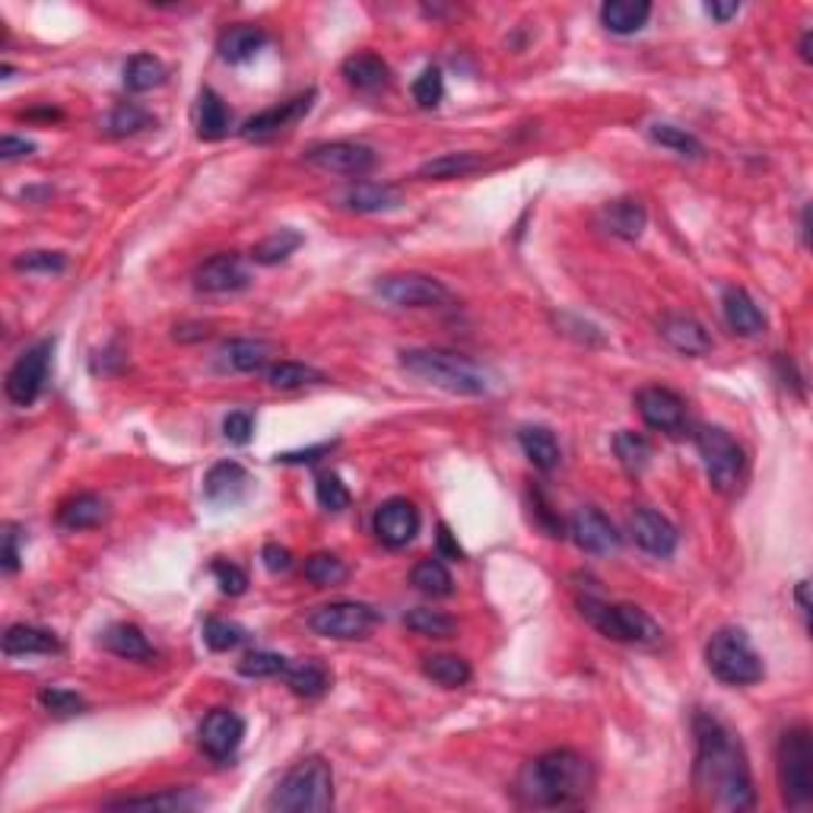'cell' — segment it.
I'll return each instance as SVG.
<instances>
[{"label": "cell", "mask_w": 813, "mask_h": 813, "mask_svg": "<svg viewBox=\"0 0 813 813\" xmlns=\"http://www.w3.org/2000/svg\"><path fill=\"white\" fill-rule=\"evenodd\" d=\"M422 674L432 684L445 687V690H458V687L471 684V677H474L471 664L458 658V655H429V658H422Z\"/></svg>", "instance_id": "38"}, {"label": "cell", "mask_w": 813, "mask_h": 813, "mask_svg": "<svg viewBox=\"0 0 813 813\" xmlns=\"http://www.w3.org/2000/svg\"><path fill=\"white\" fill-rule=\"evenodd\" d=\"M400 365L426 385L442 388L449 394H461V397H481L493 388V375L483 369L481 362L467 360L452 350H429V347L400 350Z\"/></svg>", "instance_id": "3"}, {"label": "cell", "mask_w": 813, "mask_h": 813, "mask_svg": "<svg viewBox=\"0 0 813 813\" xmlns=\"http://www.w3.org/2000/svg\"><path fill=\"white\" fill-rule=\"evenodd\" d=\"M30 153H35V144L26 140V137H13V134H7V137L0 140V159H3V162L23 159V156H30Z\"/></svg>", "instance_id": "57"}, {"label": "cell", "mask_w": 813, "mask_h": 813, "mask_svg": "<svg viewBox=\"0 0 813 813\" xmlns=\"http://www.w3.org/2000/svg\"><path fill=\"white\" fill-rule=\"evenodd\" d=\"M722 312L727 328L741 337H759L766 331V315L763 308L756 305L754 296L741 286H724L722 293Z\"/></svg>", "instance_id": "22"}, {"label": "cell", "mask_w": 813, "mask_h": 813, "mask_svg": "<svg viewBox=\"0 0 813 813\" xmlns=\"http://www.w3.org/2000/svg\"><path fill=\"white\" fill-rule=\"evenodd\" d=\"M334 449V442H321V445H315V449H302V452H286V454H276V461L280 464H315L321 454H328Z\"/></svg>", "instance_id": "59"}, {"label": "cell", "mask_w": 813, "mask_h": 813, "mask_svg": "<svg viewBox=\"0 0 813 813\" xmlns=\"http://www.w3.org/2000/svg\"><path fill=\"white\" fill-rule=\"evenodd\" d=\"M67 268V255L60 251H23L13 258V271L20 273H60Z\"/></svg>", "instance_id": "51"}, {"label": "cell", "mask_w": 813, "mask_h": 813, "mask_svg": "<svg viewBox=\"0 0 813 813\" xmlns=\"http://www.w3.org/2000/svg\"><path fill=\"white\" fill-rule=\"evenodd\" d=\"M410 585L420 591V595H429V598H449L454 591V578L449 573V566L436 556V560H420L410 573Z\"/></svg>", "instance_id": "39"}, {"label": "cell", "mask_w": 813, "mask_h": 813, "mask_svg": "<svg viewBox=\"0 0 813 813\" xmlns=\"http://www.w3.org/2000/svg\"><path fill=\"white\" fill-rule=\"evenodd\" d=\"M410 92H414V102L420 109H436L442 102V95H445V77H442V70L439 67H426L420 77L414 80Z\"/></svg>", "instance_id": "49"}, {"label": "cell", "mask_w": 813, "mask_h": 813, "mask_svg": "<svg viewBox=\"0 0 813 813\" xmlns=\"http://www.w3.org/2000/svg\"><path fill=\"white\" fill-rule=\"evenodd\" d=\"M705 667L724 687H754L766 674L750 635L737 626H724L712 633V639L705 642Z\"/></svg>", "instance_id": "5"}, {"label": "cell", "mask_w": 813, "mask_h": 813, "mask_svg": "<svg viewBox=\"0 0 813 813\" xmlns=\"http://www.w3.org/2000/svg\"><path fill=\"white\" fill-rule=\"evenodd\" d=\"M3 655L10 658H23V655H55L60 652L58 635L42 626H30V623H13L3 633Z\"/></svg>", "instance_id": "25"}, {"label": "cell", "mask_w": 813, "mask_h": 813, "mask_svg": "<svg viewBox=\"0 0 813 813\" xmlns=\"http://www.w3.org/2000/svg\"><path fill=\"white\" fill-rule=\"evenodd\" d=\"M229 134V109L219 92L204 87L197 102V137L201 140H223Z\"/></svg>", "instance_id": "36"}, {"label": "cell", "mask_w": 813, "mask_h": 813, "mask_svg": "<svg viewBox=\"0 0 813 813\" xmlns=\"http://www.w3.org/2000/svg\"><path fill=\"white\" fill-rule=\"evenodd\" d=\"M595 788L591 763L575 750H546L521 766L515 779V798L524 808H575Z\"/></svg>", "instance_id": "2"}, {"label": "cell", "mask_w": 813, "mask_h": 813, "mask_svg": "<svg viewBox=\"0 0 813 813\" xmlns=\"http://www.w3.org/2000/svg\"><path fill=\"white\" fill-rule=\"evenodd\" d=\"M696 449L702 458V467L709 474V483L719 493H737L747 477V452L741 442L722 429V426H699L696 429Z\"/></svg>", "instance_id": "7"}, {"label": "cell", "mask_w": 813, "mask_h": 813, "mask_svg": "<svg viewBox=\"0 0 813 813\" xmlns=\"http://www.w3.org/2000/svg\"><path fill=\"white\" fill-rule=\"evenodd\" d=\"M375 293L394 308H439L452 300L449 286L426 273H388L375 283Z\"/></svg>", "instance_id": "11"}, {"label": "cell", "mask_w": 813, "mask_h": 813, "mask_svg": "<svg viewBox=\"0 0 813 813\" xmlns=\"http://www.w3.org/2000/svg\"><path fill=\"white\" fill-rule=\"evenodd\" d=\"M340 74H343V80L353 90L362 92H375L382 90V87H388V77H392L388 64L379 58V55H372V52L350 55V58L340 64Z\"/></svg>", "instance_id": "30"}, {"label": "cell", "mask_w": 813, "mask_h": 813, "mask_svg": "<svg viewBox=\"0 0 813 813\" xmlns=\"http://www.w3.org/2000/svg\"><path fill=\"white\" fill-rule=\"evenodd\" d=\"M598 226H601L607 236L623 241L642 239L645 226H648V213L645 204L635 201V197H620V201H607L601 211H598Z\"/></svg>", "instance_id": "20"}, {"label": "cell", "mask_w": 813, "mask_h": 813, "mask_svg": "<svg viewBox=\"0 0 813 813\" xmlns=\"http://www.w3.org/2000/svg\"><path fill=\"white\" fill-rule=\"evenodd\" d=\"M581 617L607 639L613 642H658L662 639V626L635 603H607L601 598H581L578 601Z\"/></svg>", "instance_id": "8"}, {"label": "cell", "mask_w": 813, "mask_h": 813, "mask_svg": "<svg viewBox=\"0 0 813 813\" xmlns=\"http://www.w3.org/2000/svg\"><path fill=\"white\" fill-rule=\"evenodd\" d=\"M379 610L362 601H334L308 613V630L334 642H357L375 630Z\"/></svg>", "instance_id": "9"}, {"label": "cell", "mask_w": 813, "mask_h": 813, "mask_svg": "<svg viewBox=\"0 0 813 813\" xmlns=\"http://www.w3.org/2000/svg\"><path fill=\"white\" fill-rule=\"evenodd\" d=\"M0 560H3V573L7 575L20 569V531H16V524L3 528V553H0Z\"/></svg>", "instance_id": "55"}, {"label": "cell", "mask_w": 813, "mask_h": 813, "mask_svg": "<svg viewBox=\"0 0 813 813\" xmlns=\"http://www.w3.org/2000/svg\"><path fill=\"white\" fill-rule=\"evenodd\" d=\"M52 353H55V340H38L10 365L3 392L16 407H32L38 400V394L45 392L48 369H52Z\"/></svg>", "instance_id": "10"}, {"label": "cell", "mask_w": 813, "mask_h": 813, "mask_svg": "<svg viewBox=\"0 0 813 813\" xmlns=\"http://www.w3.org/2000/svg\"><path fill=\"white\" fill-rule=\"evenodd\" d=\"M38 702H42L48 712H55V715H77V712L87 709L83 696H77L74 690H60V687H45V690L38 693Z\"/></svg>", "instance_id": "52"}, {"label": "cell", "mask_w": 813, "mask_h": 813, "mask_svg": "<svg viewBox=\"0 0 813 813\" xmlns=\"http://www.w3.org/2000/svg\"><path fill=\"white\" fill-rule=\"evenodd\" d=\"M105 515H109V506H105L102 496H95V493H77L67 503H60L58 524L67 528V531H87V528L102 524Z\"/></svg>", "instance_id": "34"}, {"label": "cell", "mask_w": 813, "mask_h": 813, "mask_svg": "<svg viewBox=\"0 0 813 813\" xmlns=\"http://www.w3.org/2000/svg\"><path fill=\"white\" fill-rule=\"evenodd\" d=\"M153 115L147 109H140V105H134V102H121L112 109V115L105 118V131L112 134V137H127V134H137V131H144V127H150Z\"/></svg>", "instance_id": "46"}, {"label": "cell", "mask_w": 813, "mask_h": 813, "mask_svg": "<svg viewBox=\"0 0 813 813\" xmlns=\"http://www.w3.org/2000/svg\"><path fill=\"white\" fill-rule=\"evenodd\" d=\"M318 382H325V375H321L318 369L305 365V362L283 360V362H273L271 369H268V385L276 388V392H296V388L318 385Z\"/></svg>", "instance_id": "41"}, {"label": "cell", "mask_w": 813, "mask_h": 813, "mask_svg": "<svg viewBox=\"0 0 813 813\" xmlns=\"http://www.w3.org/2000/svg\"><path fill=\"white\" fill-rule=\"evenodd\" d=\"M404 626L410 633L426 635V639H452L458 633V623L454 617H449L445 610H432V607H414L404 613Z\"/></svg>", "instance_id": "40"}, {"label": "cell", "mask_w": 813, "mask_h": 813, "mask_svg": "<svg viewBox=\"0 0 813 813\" xmlns=\"http://www.w3.org/2000/svg\"><path fill=\"white\" fill-rule=\"evenodd\" d=\"M696 763L693 782L699 794L722 811H750L756 804L750 763L734 731L715 715L699 712L693 719Z\"/></svg>", "instance_id": "1"}, {"label": "cell", "mask_w": 813, "mask_h": 813, "mask_svg": "<svg viewBox=\"0 0 813 813\" xmlns=\"http://www.w3.org/2000/svg\"><path fill=\"white\" fill-rule=\"evenodd\" d=\"M248 283H251L248 268H245L241 255H236V251L213 255L204 264H197V271H194V290L213 293V296H219V293H239Z\"/></svg>", "instance_id": "17"}, {"label": "cell", "mask_w": 813, "mask_h": 813, "mask_svg": "<svg viewBox=\"0 0 813 813\" xmlns=\"http://www.w3.org/2000/svg\"><path fill=\"white\" fill-rule=\"evenodd\" d=\"M794 598H798V607H801V613H804V617H811V603H808V581H798V591H794Z\"/></svg>", "instance_id": "61"}, {"label": "cell", "mask_w": 813, "mask_h": 813, "mask_svg": "<svg viewBox=\"0 0 813 813\" xmlns=\"http://www.w3.org/2000/svg\"><path fill=\"white\" fill-rule=\"evenodd\" d=\"M518 445H521V452L528 454V461L538 471H543V474L556 471L560 461H563V449H560L556 436L546 426H524V429H518Z\"/></svg>", "instance_id": "32"}, {"label": "cell", "mask_w": 813, "mask_h": 813, "mask_svg": "<svg viewBox=\"0 0 813 813\" xmlns=\"http://www.w3.org/2000/svg\"><path fill=\"white\" fill-rule=\"evenodd\" d=\"M483 166V159L477 153L458 150V153H439L432 159H426L417 176L426 181H449V179H464L471 172H477Z\"/></svg>", "instance_id": "35"}, {"label": "cell", "mask_w": 813, "mask_h": 813, "mask_svg": "<svg viewBox=\"0 0 813 813\" xmlns=\"http://www.w3.org/2000/svg\"><path fill=\"white\" fill-rule=\"evenodd\" d=\"M271 811L280 813H325L334 808V772L325 756L300 759L280 784L273 788Z\"/></svg>", "instance_id": "4"}, {"label": "cell", "mask_w": 813, "mask_h": 813, "mask_svg": "<svg viewBox=\"0 0 813 813\" xmlns=\"http://www.w3.org/2000/svg\"><path fill=\"white\" fill-rule=\"evenodd\" d=\"M305 159L331 176H347V179H362L365 172L375 169V150L357 144V140H331V144H318L305 153Z\"/></svg>", "instance_id": "12"}, {"label": "cell", "mask_w": 813, "mask_h": 813, "mask_svg": "<svg viewBox=\"0 0 813 813\" xmlns=\"http://www.w3.org/2000/svg\"><path fill=\"white\" fill-rule=\"evenodd\" d=\"M372 531H375V538L385 543V546L400 550V546L414 543V538L420 534V509L410 499H404V496L385 499L375 509Z\"/></svg>", "instance_id": "13"}, {"label": "cell", "mask_w": 813, "mask_h": 813, "mask_svg": "<svg viewBox=\"0 0 813 813\" xmlns=\"http://www.w3.org/2000/svg\"><path fill=\"white\" fill-rule=\"evenodd\" d=\"M197 737H201V750L204 754L216 759V763H226V759L236 756L241 741H245V722L229 709H213L211 715L201 722Z\"/></svg>", "instance_id": "16"}, {"label": "cell", "mask_w": 813, "mask_h": 813, "mask_svg": "<svg viewBox=\"0 0 813 813\" xmlns=\"http://www.w3.org/2000/svg\"><path fill=\"white\" fill-rule=\"evenodd\" d=\"M652 16V3L648 0H607L601 7L603 30L613 35H635L645 30Z\"/></svg>", "instance_id": "29"}, {"label": "cell", "mask_w": 813, "mask_h": 813, "mask_svg": "<svg viewBox=\"0 0 813 813\" xmlns=\"http://www.w3.org/2000/svg\"><path fill=\"white\" fill-rule=\"evenodd\" d=\"M273 357V343L261 337H236L219 347V365L229 372H261Z\"/></svg>", "instance_id": "24"}, {"label": "cell", "mask_w": 813, "mask_h": 813, "mask_svg": "<svg viewBox=\"0 0 813 813\" xmlns=\"http://www.w3.org/2000/svg\"><path fill=\"white\" fill-rule=\"evenodd\" d=\"M302 241L305 239H302V233H296V229H276L268 239H261L251 248V261L255 264H264V268L283 264L300 248Z\"/></svg>", "instance_id": "42"}, {"label": "cell", "mask_w": 813, "mask_h": 813, "mask_svg": "<svg viewBox=\"0 0 813 813\" xmlns=\"http://www.w3.org/2000/svg\"><path fill=\"white\" fill-rule=\"evenodd\" d=\"M245 486H248V474L239 461H219L204 477V496L213 506H229L245 493Z\"/></svg>", "instance_id": "28"}, {"label": "cell", "mask_w": 813, "mask_h": 813, "mask_svg": "<svg viewBox=\"0 0 813 813\" xmlns=\"http://www.w3.org/2000/svg\"><path fill=\"white\" fill-rule=\"evenodd\" d=\"M315 496H318L321 509H328V512H343L350 506V499H353L347 483L340 481L337 474H318L315 477Z\"/></svg>", "instance_id": "48"}, {"label": "cell", "mask_w": 813, "mask_h": 813, "mask_svg": "<svg viewBox=\"0 0 813 813\" xmlns=\"http://www.w3.org/2000/svg\"><path fill=\"white\" fill-rule=\"evenodd\" d=\"M102 648L112 652L115 658H124V662H153L156 658V648L150 645V639L134 623L109 626L105 635H102Z\"/></svg>", "instance_id": "27"}, {"label": "cell", "mask_w": 813, "mask_h": 813, "mask_svg": "<svg viewBox=\"0 0 813 813\" xmlns=\"http://www.w3.org/2000/svg\"><path fill=\"white\" fill-rule=\"evenodd\" d=\"M569 538L578 550L591 553V556H610L620 550V531L613 528V521L595 509V506H581L569 515Z\"/></svg>", "instance_id": "14"}, {"label": "cell", "mask_w": 813, "mask_h": 813, "mask_svg": "<svg viewBox=\"0 0 813 813\" xmlns=\"http://www.w3.org/2000/svg\"><path fill=\"white\" fill-rule=\"evenodd\" d=\"M662 337L684 357H705L712 353V334L705 331L690 315H664Z\"/></svg>", "instance_id": "23"}, {"label": "cell", "mask_w": 813, "mask_h": 813, "mask_svg": "<svg viewBox=\"0 0 813 813\" xmlns=\"http://www.w3.org/2000/svg\"><path fill=\"white\" fill-rule=\"evenodd\" d=\"M286 662L290 658H283L276 652H248L239 662V674L241 677H255V680H261V677H280L286 670Z\"/></svg>", "instance_id": "50"}, {"label": "cell", "mask_w": 813, "mask_h": 813, "mask_svg": "<svg viewBox=\"0 0 813 813\" xmlns=\"http://www.w3.org/2000/svg\"><path fill=\"white\" fill-rule=\"evenodd\" d=\"M109 811H194L204 808V798L191 788H162L156 794H131V798H115L105 801Z\"/></svg>", "instance_id": "21"}, {"label": "cell", "mask_w": 813, "mask_h": 813, "mask_svg": "<svg viewBox=\"0 0 813 813\" xmlns=\"http://www.w3.org/2000/svg\"><path fill=\"white\" fill-rule=\"evenodd\" d=\"M811 42H813V32L808 30V32H804V38H801V58L808 60V64H811V60H813V55H811Z\"/></svg>", "instance_id": "62"}, {"label": "cell", "mask_w": 813, "mask_h": 813, "mask_svg": "<svg viewBox=\"0 0 813 813\" xmlns=\"http://www.w3.org/2000/svg\"><path fill=\"white\" fill-rule=\"evenodd\" d=\"M648 137L664 147V150H674L677 156H690V159H699L702 156V144L696 140L693 134L687 127H677V124H667V121H658L648 127Z\"/></svg>", "instance_id": "45"}, {"label": "cell", "mask_w": 813, "mask_h": 813, "mask_svg": "<svg viewBox=\"0 0 813 813\" xmlns=\"http://www.w3.org/2000/svg\"><path fill=\"white\" fill-rule=\"evenodd\" d=\"M286 680V687L302 699H318L331 690V670L315 658H296V662H286V670L280 674Z\"/></svg>", "instance_id": "26"}, {"label": "cell", "mask_w": 813, "mask_h": 813, "mask_svg": "<svg viewBox=\"0 0 813 813\" xmlns=\"http://www.w3.org/2000/svg\"><path fill=\"white\" fill-rule=\"evenodd\" d=\"M312 102H315V90L293 95V99L273 105V109H264V112L251 115V118L241 124V137H245V140H268L273 134L286 131L290 124H296L300 118H305V115L312 112Z\"/></svg>", "instance_id": "18"}, {"label": "cell", "mask_w": 813, "mask_h": 813, "mask_svg": "<svg viewBox=\"0 0 813 813\" xmlns=\"http://www.w3.org/2000/svg\"><path fill=\"white\" fill-rule=\"evenodd\" d=\"M630 534H633L639 550H645L648 556H658V560L674 556V550L680 543L677 528L655 509H635L633 518H630Z\"/></svg>", "instance_id": "19"}, {"label": "cell", "mask_w": 813, "mask_h": 813, "mask_svg": "<svg viewBox=\"0 0 813 813\" xmlns=\"http://www.w3.org/2000/svg\"><path fill=\"white\" fill-rule=\"evenodd\" d=\"M213 578H216V585H219V591L223 595H229V598H239L245 595V588H248V575L241 573L236 563H226V560H213Z\"/></svg>", "instance_id": "53"}, {"label": "cell", "mask_w": 813, "mask_h": 813, "mask_svg": "<svg viewBox=\"0 0 813 813\" xmlns=\"http://www.w3.org/2000/svg\"><path fill=\"white\" fill-rule=\"evenodd\" d=\"M613 452L620 458V464L630 471V474H642L652 461V445L645 436H639L633 429H623L613 436Z\"/></svg>", "instance_id": "44"}, {"label": "cell", "mask_w": 813, "mask_h": 813, "mask_svg": "<svg viewBox=\"0 0 813 813\" xmlns=\"http://www.w3.org/2000/svg\"><path fill=\"white\" fill-rule=\"evenodd\" d=\"M635 407H639V417L648 429H658V432H680L687 426V404L684 397L664 385H648L635 394Z\"/></svg>", "instance_id": "15"}, {"label": "cell", "mask_w": 813, "mask_h": 813, "mask_svg": "<svg viewBox=\"0 0 813 813\" xmlns=\"http://www.w3.org/2000/svg\"><path fill=\"white\" fill-rule=\"evenodd\" d=\"M343 204L357 213H385L397 211L404 201H400V191H397L394 184H382V181H357L353 188H347Z\"/></svg>", "instance_id": "31"}, {"label": "cell", "mask_w": 813, "mask_h": 813, "mask_svg": "<svg viewBox=\"0 0 813 813\" xmlns=\"http://www.w3.org/2000/svg\"><path fill=\"white\" fill-rule=\"evenodd\" d=\"M436 546H439V560H464V550H461V543L454 541L452 528L449 524H439V534H436Z\"/></svg>", "instance_id": "58"}, {"label": "cell", "mask_w": 813, "mask_h": 813, "mask_svg": "<svg viewBox=\"0 0 813 813\" xmlns=\"http://www.w3.org/2000/svg\"><path fill=\"white\" fill-rule=\"evenodd\" d=\"M268 45V32L261 26H248V23H239L233 30H226L216 42V52L226 64H245L251 60L261 48Z\"/></svg>", "instance_id": "33"}, {"label": "cell", "mask_w": 813, "mask_h": 813, "mask_svg": "<svg viewBox=\"0 0 813 813\" xmlns=\"http://www.w3.org/2000/svg\"><path fill=\"white\" fill-rule=\"evenodd\" d=\"M248 639L245 626L233 623V620H219V617H211L204 623V642L211 645L213 652H233L236 645H241Z\"/></svg>", "instance_id": "47"}, {"label": "cell", "mask_w": 813, "mask_h": 813, "mask_svg": "<svg viewBox=\"0 0 813 813\" xmlns=\"http://www.w3.org/2000/svg\"><path fill=\"white\" fill-rule=\"evenodd\" d=\"M166 77L169 70L156 55H134L124 64V90L127 92H150L162 87Z\"/></svg>", "instance_id": "37"}, {"label": "cell", "mask_w": 813, "mask_h": 813, "mask_svg": "<svg viewBox=\"0 0 813 813\" xmlns=\"http://www.w3.org/2000/svg\"><path fill=\"white\" fill-rule=\"evenodd\" d=\"M261 560H264V566H268V573L273 575L290 573V569H293V553H290L286 546H280V543H264Z\"/></svg>", "instance_id": "56"}, {"label": "cell", "mask_w": 813, "mask_h": 813, "mask_svg": "<svg viewBox=\"0 0 813 813\" xmlns=\"http://www.w3.org/2000/svg\"><path fill=\"white\" fill-rule=\"evenodd\" d=\"M705 13L719 23H727L741 13V3L737 0H712V3H705Z\"/></svg>", "instance_id": "60"}, {"label": "cell", "mask_w": 813, "mask_h": 813, "mask_svg": "<svg viewBox=\"0 0 813 813\" xmlns=\"http://www.w3.org/2000/svg\"><path fill=\"white\" fill-rule=\"evenodd\" d=\"M302 575H305L312 585H318V588H334V585H343V581L350 578V569H347V563H343L340 556H334V553H315V556L305 560Z\"/></svg>", "instance_id": "43"}, {"label": "cell", "mask_w": 813, "mask_h": 813, "mask_svg": "<svg viewBox=\"0 0 813 813\" xmlns=\"http://www.w3.org/2000/svg\"><path fill=\"white\" fill-rule=\"evenodd\" d=\"M223 436H226V442H233V445H248L251 436H255V417H251L248 410H233V414L223 420Z\"/></svg>", "instance_id": "54"}, {"label": "cell", "mask_w": 813, "mask_h": 813, "mask_svg": "<svg viewBox=\"0 0 813 813\" xmlns=\"http://www.w3.org/2000/svg\"><path fill=\"white\" fill-rule=\"evenodd\" d=\"M776 766L784 804L804 811L813 801V741L808 727H791L779 737Z\"/></svg>", "instance_id": "6"}]
</instances>
